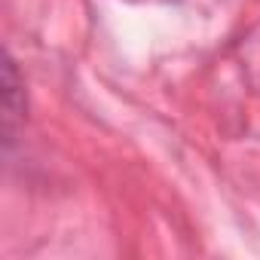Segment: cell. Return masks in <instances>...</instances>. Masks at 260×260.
<instances>
[{
    "label": "cell",
    "mask_w": 260,
    "mask_h": 260,
    "mask_svg": "<svg viewBox=\"0 0 260 260\" xmlns=\"http://www.w3.org/2000/svg\"><path fill=\"white\" fill-rule=\"evenodd\" d=\"M28 116V95H25V83L19 77L16 58L7 55L4 61V144L13 147L16 135H19V125Z\"/></svg>",
    "instance_id": "cell-1"
}]
</instances>
